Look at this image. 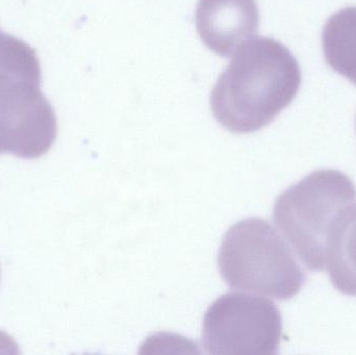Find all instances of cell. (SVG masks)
<instances>
[{"label": "cell", "mask_w": 356, "mask_h": 355, "mask_svg": "<svg viewBox=\"0 0 356 355\" xmlns=\"http://www.w3.org/2000/svg\"><path fill=\"white\" fill-rule=\"evenodd\" d=\"M322 47L330 68L356 85V6L342 8L328 19Z\"/></svg>", "instance_id": "obj_8"}, {"label": "cell", "mask_w": 356, "mask_h": 355, "mask_svg": "<svg viewBox=\"0 0 356 355\" xmlns=\"http://www.w3.org/2000/svg\"><path fill=\"white\" fill-rule=\"evenodd\" d=\"M282 333V315L274 302L251 294L228 293L205 312L202 345L213 355H274Z\"/></svg>", "instance_id": "obj_5"}, {"label": "cell", "mask_w": 356, "mask_h": 355, "mask_svg": "<svg viewBox=\"0 0 356 355\" xmlns=\"http://www.w3.org/2000/svg\"><path fill=\"white\" fill-rule=\"evenodd\" d=\"M301 81L300 66L289 48L273 38H251L218 79L211 112L230 133H255L292 104Z\"/></svg>", "instance_id": "obj_1"}, {"label": "cell", "mask_w": 356, "mask_h": 355, "mask_svg": "<svg viewBox=\"0 0 356 355\" xmlns=\"http://www.w3.org/2000/svg\"><path fill=\"white\" fill-rule=\"evenodd\" d=\"M41 81L35 50L0 31V154L35 160L54 145L58 121Z\"/></svg>", "instance_id": "obj_2"}, {"label": "cell", "mask_w": 356, "mask_h": 355, "mask_svg": "<svg viewBox=\"0 0 356 355\" xmlns=\"http://www.w3.org/2000/svg\"><path fill=\"white\" fill-rule=\"evenodd\" d=\"M356 204V188L344 173L318 170L280 194L273 220L307 269H325L328 239L339 217Z\"/></svg>", "instance_id": "obj_4"}, {"label": "cell", "mask_w": 356, "mask_h": 355, "mask_svg": "<svg viewBox=\"0 0 356 355\" xmlns=\"http://www.w3.org/2000/svg\"><path fill=\"white\" fill-rule=\"evenodd\" d=\"M195 23L203 44L228 58L259 31L257 0H198Z\"/></svg>", "instance_id": "obj_6"}, {"label": "cell", "mask_w": 356, "mask_h": 355, "mask_svg": "<svg viewBox=\"0 0 356 355\" xmlns=\"http://www.w3.org/2000/svg\"><path fill=\"white\" fill-rule=\"evenodd\" d=\"M218 266L232 290L277 300L295 297L305 281L292 250L264 219H245L228 229L220 246Z\"/></svg>", "instance_id": "obj_3"}, {"label": "cell", "mask_w": 356, "mask_h": 355, "mask_svg": "<svg viewBox=\"0 0 356 355\" xmlns=\"http://www.w3.org/2000/svg\"><path fill=\"white\" fill-rule=\"evenodd\" d=\"M325 269L340 293L356 297V204L342 213L332 229Z\"/></svg>", "instance_id": "obj_7"}]
</instances>
